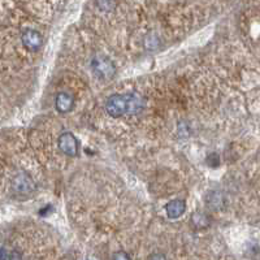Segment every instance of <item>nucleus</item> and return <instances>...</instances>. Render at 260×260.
<instances>
[{
	"instance_id": "8",
	"label": "nucleus",
	"mask_w": 260,
	"mask_h": 260,
	"mask_svg": "<svg viewBox=\"0 0 260 260\" xmlns=\"http://www.w3.org/2000/svg\"><path fill=\"white\" fill-rule=\"evenodd\" d=\"M21 255L8 249H0V259H20Z\"/></svg>"
},
{
	"instance_id": "1",
	"label": "nucleus",
	"mask_w": 260,
	"mask_h": 260,
	"mask_svg": "<svg viewBox=\"0 0 260 260\" xmlns=\"http://www.w3.org/2000/svg\"><path fill=\"white\" fill-rule=\"evenodd\" d=\"M142 101L135 95H113L107 100L105 109L113 117H121L141 108Z\"/></svg>"
},
{
	"instance_id": "5",
	"label": "nucleus",
	"mask_w": 260,
	"mask_h": 260,
	"mask_svg": "<svg viewBox=\"0 0 260 260\" xmlns=\"http://www.w3.org/2000/svg\"><path fill=\"white\" fill-rule=\"evenodd\" d=\"M186 210V204L183 200L181 199H174L172 202H169L166 207L167 215L171 219H177V217L182 216L183 212Z\"/></svg>"
},
{
	"instance_id": "9",
	"label": "nucleus",
	"mask_w": 260,
	"mask_h": 260,
	"mask_svg": "<svg viewBox=\"0 0 260 260\" xmlns=\"http://www.w3.org/2000/svg\"><path fill=\"white\" fill-rule=\"evenodd\" d=\"M207 163H208L211 167H213V168H216V167L220 164L219 156H217L216 154H212L211 156H208V160H207Z\"/></svg>"
},
{
	"instance_id": "7",
	"label": "nucleus",
	"mask_w": 260,
	"mask_h": 260,
	"mask_svg": "<svg viewBox=\"0 0 260 260\" xmlns=\"http://www.w3.org/2000/svg\"><path fill=\"white\" fill-rule=\"evenodd\" d=\"M73 103H75V100L72 98V95L67 94V92H61L56 98V109L61 113H67V112L72 111Z\"/></svg>"
},
{
	"instance_id": "3",
	"label": "nucleus",
	"mask_w": 260,
	"mask_h": 260,
	"mask_svg": "<svg viewBox=\"0 0 260 260\" xmlns=\"http://www.w3.org/2000/svg\"><path fill=\"white\" fill-rule=\"evenodd\" d=\"M13 187L18 193L26 194L33 191L34 187H35V183H34V181L30 177L27 176L26 173H20L18 176L14 177Z\"/></svg>"
},
{
	"instance_id": "2",
	"label": "nucleus",
	"mask_w": 260,
	"mask_h": 260,
	"mask_svg": "<svg viewBox=\"0 0 260 260\" xmlns=\"http://www.w3.org/2000/svg\"><path fill=\"white\" fill-rule=\"evenodd\" d=\"M59 147L65 155L76 156L78 152V142L72 133H64L59 138Z\"/></svg>"
},
{
	"instance_id": "4",
	"label": "nucleus",
	"mask_w": 260,
	"mask_h": 260,
	"mask_svg": "<svg viewBox=\"0 0 260 260\" xmlns=\"http://www.w3.org/2000/svg\"><path fill=\"white\" fill-rule=\"evenodd\" d=\"M22 43L30 50H37L41 47L42 44V37L38 31L27 30L22 34Z\"/></svg>"
},
{
	"instance_id": "6",
	"label": "nucleus",
	"mask_w": 260,
	"mask_h": 260,
	"mask_svg": "<svg viewBox=\"0 0 260 260\" xmlns=\"http://www.w3.org/2000/svg\"><path fill=\"white\" fill-rule=\"evenodd\" d=\"M94 69L96 71V73H98L99 76H103V77H111V76L113 75V72H115L111 61L103 58L95 59Z\"/></svg>"
}]
</instances>
